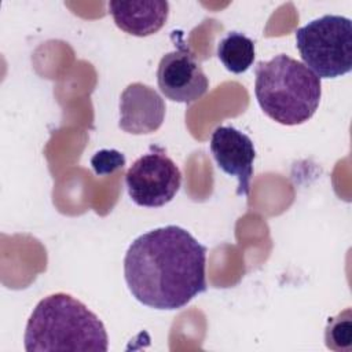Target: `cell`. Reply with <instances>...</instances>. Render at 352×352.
Returning a JSON list of instances; mask_svg holds the SVG:
<instances>
[{"label": "cell", "instance_id": "6da1fadb", "mask_svg": "<svg viewBox=\"0 0 352 352\" xmlns=\"http://www.w3.org/2000/svg\"><path fill=\"white\" fill-rule=\"evenodd\" d=\"M206 246L187 230L166 226L138 236L124 257L132 296L155 309H180L208 289Z\"/></svg>", "mask_w": 352, "mask_h": 352}, {"label": "cell", "instance_id": "7a4b0ae2", "mask_svg": "<svg viewBox=\"0 0 352 352\" xmlns=\"http://www.w3.org/2000/svg\"><path fill=\"white\" fill-rule=\"evenodd\" d=\"M23 342L28 352H106L109 348L102 320L66 293H54L38 301L28 319Z\"/></svg>", "mask_w": 352, "mask_h": 352}, {"label": "cell", "instance_id": "3957f363", "mask_svg": "<svg viewBox=\"0 0 352 352\" xmlns=\"http://www.w3.org/2000/svg\"><path fill=\"white\" fill-rule=\"evenodd\" d=\"M254 95L261 110L282 125H298L316 111L320 78L297 59L279 54L256 66Z\"/></svg>", "mask_w": 352, "mask_h": 352}, {"label": "cell", "instance_id": "277c9868", "mask_svg": "<svg viewBox=\"0 0 352 352\" xmlns=\"http://www.w3.org/2000/svg\"><path fill=\"white\" fill-rule=\"evenodd\" d=\"M296 47L304 65L319 78H336L352 69V22L323 15L296 30Z\"/></svg>", "mask_w": 352, "mask_h": 352}, {"label": "cell", "instance_id": "5b68a950", "mask_svg": "<svg viewBox=\"0 0 352 352\" xmlns=\"http://www.w3.org/2000/svg\"><path fill=\"white\" fill-rule=\"evenodd\" d=\"M125 184L131 199L146 208L170 202L182 186V172L158 146L139 157L126 170Z\"/></svg>", "mask_w": 352, "mask_h": 352}, {"label": "cell", "instance_id": "8992f818", "mask_svg": "<svg viewBox=\"0 0 352 352\" xmlns=\"http://www.w3.org/2000/svg\"><path fill=\"white\" fill-rule=\"evenodd\" d=\"M157 82L162 95L179 103H192L201 99L209 88L205 72L184 45H179L177 50L161 58Z\"/></svg>", "mask_w": 352, "mask_h": 352}, {"label": "cell", "instance_id": "52a82bcc", "mask_svg": "<svg viewBox=\"0 0 352 352\" xmlns=\"http://www.w3.org/2000/svg\"><path fill=\"white\" fill-rule=\"evenodd\" d=\"M209 146L217 166L238 179L236 195H249L256 158L252 139L234 126L220 125L212 132Z\"/></svg>", "mask_w": 352, "mask_h": 352}, {"label": "cell", "instance_id": "ba28073f", "mask_svg": "<svg viewBox=\"0 0 352 352\" xmlns=\"http://www.w3.org/2000/svg\"><path fill=\"white\" fill-rule=\"evenodd\" d=\"M165 109L164 99L154 88L132 82L120 98L118 126L132 135L155 132L164 122Z\"/></svg>", "mask_w": 352, "mask_h": 352}, {"label": "cell", "instance_id": "9c48e42d", "mask_svg": "<svg viewBox=\"0 0 352 352\" xmlns=\"http://www.w3.org/2000/svg\"><path fill=\"white\" fill-rule=\"evenodd\" d=\"M109 12L117 28L136 37L157 33L166 22L169 3L164 0L110 1Z\"/></svg>", "mask_w": 352, "mask_h": 352}, {"label": "cell", "instance_id": "30bf717a", "mask_svg": "<svg viewBox=\"0 0 352 352\" xmlns=\"http://www.w3.org/2000/svg\"><path fill=\"white\" fill-rule=\"evenodd\" d=\"M254 56V43L243 33L230 32L217 44V58L231 73L246 72L253 65Z\"/></svg>", "mask_w": 352, "mask_h": 352}, {"label": "cell", "instance_id": "8fae6325", "mask_svg": "<svg viewBox=\"0 0 352 352\" xmlns=\"http://www.w3.org/2000/svg\"><path fill=\"white\" fill-rule=\"evenodd\" d=\"M91 165L96 175H106L122 168L125 157L117 150H100L91 158Z\"/></svg>", "mask_w": 352, "mask_h": 352}, {"label": "cell", "instance_id": "7c38bea8", "mask_svg": "<svg viewBox=\"0 0 352 352\" xmlns=\"http://www.w3.org/2000/svg\"><path fill=\"white\" fill-rule=\"evenodd\" d=\"M349 311L346 312V318L344 320H341V316L338 315L336 319H331V322L329 323L327 327V333H326V340H327V345L334 348V345L337 344V348H341V342L349 344L351 341V316H349ZM336 348V349H337Z\"/></svg>", "mask_w": 352, "mask_h": 352}]
</instances>
